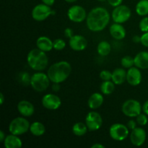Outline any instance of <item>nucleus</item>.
<instances>
[{"label": "nucleus", "mask_w": 148, "mask_h": 148, "mask_svg": "<svg viewBox=\"0 0 148 148\" xmlns=\"http://www.w3.org/2000/svg\"><path fill=\"white\" fill-rule=\"evenodd\" d=\"M110 34L116 40H122L126 36V30L120 23H115L110 27Z\"/></svg>", "instance_id": "obj_17"}, {"label": "nucleus", "mask_w": 148, "mask_h": 148, "mask_svg": "<svg viewBox=\"0 0 148 148\" xmlns=\"http://www.w3.org/2000/svg\"><path fill=\"white\" fill-rule=\"evenodd\" d=\"M130 132L127 126L120 123L114 124L109 129L110 137L116 141H123L128 137Z\"/></svg>", "instance_id": "obj_8"}, {"label": "nucleus", "mask_w": 148, "mask_h": 148, "mask_svg": "<svg viewBox=\"0 0 148 148\" xmlns=\"http://www.w3.org/2000/svg\"><path fill=\"white\" fill-rule=\"evenodd\" d=\"M140 69L137 66H132L128 69L127 72V81L132 86H137L141 83L143 76Z\"/></svg>", "instance_id": "obj_15"}, {"label": "nucleus", "mask_w": 148, "mask_h": 148, "mask_svg": "<svg viewBox=\"0 0 148 148\" xmlns=\"http://www.w3.org/2000/svg\"><path fill=\"white\" fill-rule=\"evenodd\" d=\"M140 43L144 46L148 48V32H145L141 36V42Z\"/></svg>", "instance_id": "obj_34"}, {"label": "nucleus", "mask_w": 148, "mask_h": 148, "mask_svg": "<svg viewBox=\"0 0 148 148\" xmlns=\"http://www.w3.org/2000/svg\"><path fill=\"white\" fill-rule=\"evenodd\" d=\"M139 27L141 31L144 32H148V17H145V16L143 19L141 20V21L140 22V24H139Z\"/></svg>", "instance_id": "obj_31"}, {"label": "nucleus", "mask_w": 148, "mask_h": 148, "mask_svg": "<svg viewBox=\"0 0 148 148\" xmlns=\"http://www.w3.org/2000/svg\"><path fill=\"white\" fill-rule=\"evenodd\" d=\"M73 30H72V29L69 28V27H68V28H66L64 30V35L65 36H66V38H70L71 37H72V36H74L73 35Z\"/></svg>", "instance_id": "obj_37"}, {"label": "nucleus", "mask_w": 148, "mask_h": 148, "mask_svg": "<svg viewBox=\"0 0 148 148\" xmlns=\"http://www.w3.org/2000/svg\"><path fill=\"white\" fill-rule=\"evenodd\" d=\"M69 46L71 49L76 51L85 50L88 46V40L81 35H74L69 38Z\"/></svg>", "instance_id": "obj_14"}, {"label": "nucleus", "mask_w": 148, "mask_h": 148, "mask_svg": "<svg viewBox=\"0 0 148 148\" xmlns=\"http://www.w3.org/2000/svg\"><path fill=\"white\" fill-rule=\"evenodd\" d=\"M146 137H147V134L144 129L141 127H136L134 130H132V132L130 134V140L134 146L140 147L145 143Z\"/></svg>", "instance_id": "obj_13"}, {"label": "nucleus", "mask_w": 148, "mask_h": 148, "mask_svg": "<svg viewBox=\"0 0 148 148\" xmlns=\"http://www.w3.org/2000/svg\"><path fill=\"white\" fill-rule=\"evenodd\" d=\"M103 101L104 98L102 94L99 92H95L92 94L88 99V105L91 109H97L102 106Z\"/></svg>", "instance_id": "obj_21"}, {"label": "nucleus", "mask_w": 148, "mask_h": 148, "mask_svg": "<svg viewBox=\"0 0 148 148\" xmlns=\"http://www.w3.org/2000/svg\"><path fill=\"white\" fill-rule=\"evenodd\" d=\"M100 77L103 81H108L112 79V72L108 70H103L100 73Z\"/></svg>", "instance_id": "obj_32"}, {"label": "nucleus", "mask_w": 148, "mask_h": 148, "mask_svg": "<svg viewBox=\"0 0 148 148\" xmlns=\"http://www.w3.org/2000/svg\"><path fill=\"white\" fill-rule=\"evenodd\" d=\"M55 14V12L51 9V7L45 4H40L35 6L32 10V17L38 22L46 20L50 15Z\"/></svg>", "instance_id": "obj_7"}, {"label": "nucleus", "mask_w": 148, "mask_h": 148, "mask_svg": "<svg viewBox=\"0 0 148 148\" xmlns=\"http://www.w3.org/2000/svg\"><path fill=\"white\" fill-rule=\"evenodd\" d=\"M136 12L140 16L148 14V0H140L136 5Z\"/></svg>", "instance_id": "obj_26"}, {"label": "nucleus", "mask_w": 148, "mask_h": 148, "mask_svg": "<svg viewBox=\"0 0 148 148\" xmlns=\"http://www.w3.org/2000/svg\"><path fill=\"white\" fill-rule=\"evenodd\" d=\"M108 2V4H110L112 7H118V6L121 5V3H122L123 0H107Z\"/></svg>", "instance_id": "obj_36"}, {"label": "nucleus", "mask_w": 148, "mask_h": 148, "mask_svg": "<svg viewBox=\"0 0 148 148\" xmlns=\"http://www.w3.org/2000/svg\"><path fill=\"white\" fill-rule=\"evenodd\" d=\"M121 66L126 69H130L134 65V59L131 56H125L121 60Z\"/></svg>", "instance_id": "obj_28"}, {"label": "nucleus", "mask_w": 148, "mask_h": 148, "mask_svg": "<svg viewBox=\"0 0 148 148\" xmlns=\"http://www.w3.org/2000/svg\"><path fill=\"white\" fill-rule=\"evenodd\" d=\"M88 28L92 32L102 31L110 21V14L104 7H97L90 10L86 18Z\"/></svg>", "instance_id": "obj_1"}, {"label": "nucleus", "mask_w": 148, "mask_h": 148, "mask_svg": "<svg viewBox=\"0 0 148 148\" xmlns=\"http://www.w3.org/2000/svg\"><path fill=\"white\" fill-rule=\"evenodd\" d=\"M36 46L40 50L44 52H49L53 49V41L49 37L40 36L36 40Z\"/></svg>", "instance_id": "obj_18"}, {"label": "nucleus", "mask_w": 148, "mask_h": 148, "mask_svg": "<svg viewBox=\"0 0 148 148\" xmlns=\"http://www.w3.org/2000/svg\"><path fill=\"white\" fill-rule=\"evenodd\" d=\"M29 66L36 71H43L47 67L49 59L46 52L39 49H32L27 56Z\"/></svg>", "instance_id": "obj_3"}, {"label": "nucleus", "mask_w": 148, "mask_h": 148, "mask_svg": "<svg viewBox=\"0 0 148 148\" xmlns=\"http://www.w3.org/2000/svg\"><path fill=\"white\" fill-rule=\"evenodd\" d=\"M123 114L128 117H137L141 114L143 111V106L137 100L130 99L126 101L121 107Z\"/></svg>", "instance_id": "obj_6"}, {"label": "nucleus", "mask_w": 148, "mask_h": 148, "mask_svg": "<svg viewBox=\"0 0 148 148\" xmlns=\"http://www.w3.org/2000/svg\"><path fill=\"white\" fill-rule=\"evenodd\" d=\"M91 147L92 148H105V146L103 145H101V144L95 143V144L92 145L91 146Z\"/></svg>", "instance_id": "obj_43"}, {"label": "nucleus", "mask_w": 148, "mask_h": 148, "mask_svg": "<svg viewBox=\"0 0 148 148\" xmlns=\"http://www.w3.org/2000/svg\"><path fill=\"white\" fill-rule=\"evenodd\" d=\"M6 137H5V134H4V132L2 131V130H1L0 131V142L1 143H3V142L4 141V140H5Z\"/></svg>", "instance_id": "obj_42"}, {"label": "nucleus", "mask_w": 148, "mask_h": 148, "mask_svg": "<svg viewBox=\"0 0 148 148\" xmlns=\"http://www.w3.org/2000/svg\"><path fill=\"white\" fill-rule=\"evenodd\" d=\"M41 1L43 4L50 6V7L53 5L55 2V0H41Z\"/></svg>", "instance_id": "obj_39"}, {"label": "nucleus", "mask_w": 148, "mask_h": 148, "mask_svg": "<svg viewBox=\"0 0 148 148\" xmlns=\"http://www.w3.org/2000/svg\"><path fill=\"white\" fill-rule=\"evenodd\" d=\"M20 81H21L22 83L25 85H27L29 84H30V79L31 77H30V75L27 74V72H23V73L20 75Z\"/></svg>", "instance_id": "obj_33"}, {"label": "nucleus", "mask_w": 148, "mask_h": 148, "mask_svg": "<svg viewBox=\"0 0 148 148\" xmlns=\"http://www.w3.org/2000/svg\"><path fill=\"white\" fill-rule=\"evenodd\" d=\"M72 66L69 62L61 61L52 64L49 68L47 75L53 83H62L70 75Z\"/></svg>", "instance_id": "obj_2"}, {"label": "nucleus", "mask_w": 148, "mask_h": 148, "mask_svg": "<svg viewBox=\"0 0 148 148\" xmlns=\"http://www.w3.org/2000/svg\"><path fill=\"white\" fill-rule=\"evenodd\" d=\"M66 46V43L62 38H57L53 41V49L56 51H62Z\"/></svg>", "instance_id": "obj_29"}, {"label": "nucleus", "mask_w": 148, "mask_h": 148, "mask_svg": "<svg viewBox=\"0 0 148 148\" xmlns=\"http://www.w3.org/2000/svg\"><path fill=\"white\" fill-rule=\"evenodd\" d=\"M132 41L135 43H138L141 42V37L139 36H134L132 38Z\"/></svg>", "instance_id": "obj_41"}, {"label": "nucleus", "mask_w": 148, "mask_h": 148, "mask_svg": "<svg viewBox=\"0 0 148 148\" xmlns=\"http://www.w3.org/2000/svg\"><path fill=\"white\" fill-rule=\"evenodd\" d=\"M65 1L68 3H73V2H75V1H77V0H65Z\"/></svg>", "instance_id": "obj_45"}, {"label": "nucleus", "mask_w": 148, "mask_h": 148, "mask_svg": "<svg viewBox=\"0 0 148 148\" xmlns=\"http://www.w3.org/2000/svg\"><path fill=\"white\" fill-rule=\"evenodd\" d=\"M98 1H106V0H98Z\"/></svg>", "instance_id": "obj_46"}, {"label": "nucleus", "mask_w": 148, "mask_h": 148, "mask_svg": "<svg viewBox=\"0 0 148 148\" xmlns=\"http://www.w3.org/2000/svg\"><path fill=\"white\" fill-rule=\"evenodd\" d=\"M17 111L23 116L29 117L34 114L35 107L30 101L23 100L17 104Z\"/></svg>", "instance_id": "obj_16"}, {"label": "nucleus", "mask_w": 148, "mask_h": 148, "mask_svg": "<svg viewBox=\"0 0 148 148\" xmlns=\"http://www.w3.org/2000/svg\"><path fill=\"white\" fill-rule=\"evenodd\" d=\"M4 95H3V93H0V104L1 105H2L3 103H4Z\"/></svg>", "instance_id": "obj_44"}, {"label": "nucleus", "mask_w": 148, "mask_h": 148, "mask_svg": "<svg viewBox=\"0 0 148 148\" xmlns=\"http://www.w3.org/2000/svg\"><path fill=\"white\" fill-rule=\"evenodd\" d=\"M68 18L74 23H82L87 18V12L85 9L79 5H74L68 10Z\"/></svg>", "instance_id": "obj_11"}, {"label": "nucleus", "mask_w": 148, "mask_h": 148, "mask_svg": "<svg viewBox=\"0 0 148 148\" xmlns=\"http://www.w3.org/2000/svg\"><path fill=\"white\" fill-rule=\"evenodd\" d=\"M30 124L28 120L23 117H17L10 121L9 131L14 135H22L30 130Z\"/></svg>", "instance_id": "obj_4"}, {"label": "nucleus", "mask_w": 148, "mask_h": 148, "mask_svg": "<svg viewBox=\"0 0 148 148\" xmlns=\"http://www.w3.org/2000/svg\"><path fill=\"white\" fill-rule=\"evenodd\" d=\"M50 82L48 75L43 72H37L31 76L30 85L37 92H43L49 88Z\"/></svg>", "instance_id": "obj_5"}, {"label": "nucleus", "mask_w": 148, "mask_h": 148, "mask_svg": "<svg viewBox=\"0 0 148 148\" xmlns=\"http://www.w3.org/2000/svg\"><path fill=\"white\" fill-rule=\"evenodd\" d=\"M111 80L115 85H121L127 80V72L122 68H116L112 72Z\"/></svg>", "instance_id": "obj_22"}, {"label": "nucleus", "mask_w": 148, "mask_h": 148, "mask_svg": "<svg viewBox=\"0 0 148 148\" xmlns=\"http://www.w3.org/2000/svg\"><path fill=\"white\" fill-rule=\"evenodd\" d=\"M136 121L137 123L140 126H145L148 122V118L147 115L144 114H140L136 117Z\"/></svg>", "instance_id": "obj_30"}, {"label": "nucleus", "mask_w": 148, "mask_h": 148, "mask_svg": "<svg viewBox=\"0 0 148 148\" xmlns=\"http://www.w3.org/2000/svg\"><path fill=\"white\" fill-rule=\"evenodd\" d=\"M132 12L130 7L126 5H121L116 7L112 12V19L114 23H122L128 21L131 17Z\"/></svg>", "instance_id": "obj_9"}, {"label": "nucleus", "mask_w": 148, "mask_h": 148, "mask_svg": "<svg viewBox=\"0 0 148 148\" xmlns=\"http://www.w3.org/2000/svg\"><path fill=\"white\" fill-rule=\"evenodd\" d=\"M3 143L6 148H20L23 145V142L20 137L12 134L7 135Z\"/></svg>", "instance_id": "obj_20"}, {"label": "nucleus", "mask_w": 148, "mask_h": 148, "mask_svg": "<svg viewBox=\"0 0 148 148\" xmlns=\"http://www.w3.org/2000/svg\"><path fill=\"white\" fill-rule=\"evenodd\" d=\"M30 132L33 135L36 137H40L46 132V127L42 123L39 121H35L30 124Z\"/></svg>", "instance_id": "obj_23"}, {"label": "nucleus", "mask_w": 148, "mask_h": 148, "mask_svg": "<svg viewBox=\"0 0 148 148\" xmlns=\"http://www.w3.org/2000/svg\"><path fill=\"white\" fill-rule=\"evenodd\" d=\"M52 90L55 92H58L60 90V85L59 83H53L52 85Z\"/></svg>", "instance_id": "obj_40"}, {"label": "nucleus", "mask_w": 148, "mask_h": 148, "mask_svg": "<svg viewBox=\"0 0 148 148\" xmlns=\"http://www.w3.org/2000/svg\"><path fill=\"white\" fill-rule=\"evenodd\" d=\"M88 130V128L86 124H84L82 122L76 123L72 127V132L75 135L78 136V137H82V136L85 135Z\"/></svg>", "instance_id": "obj_24"}, {"label": "nucleus", "mask_w": 148, "mask_h": 148, "mask_svg": "<svg viewBox=\"0 0 148 148\" xmlns=\"http://www.w3.org/2000/svg\"><path fill=\"white\" fill-rule=\"evenodd\" d=\"M111 45L107 41H101L98 43L97 46V51L98 54L102 56H106L111 53Z\"/></svg>", "instance_id": "obj_25"}, {"label": "nucleus", "mask_w": 148, "mask_h": 148, "mask_svg": "<svg viewBox=\"0 0 148 148\" xmlns=\"http://www.w3.org/2000/svg\"><path fill=\"white\" fill-rule=\"evenodd\" d=\"M134 66L141 69H148V52L141 51L134 58Z\"/></svg>", "instance_id": "obj_19"}, {"label": "nucleus", "mask_w": 148, "mask_h": 148, "mask_svg": "<svg viewBox=\"0 0 148 148\" xmlns=\"http://www.w3.org/2000/svg\"><path fill=\"white\" fill-rule=\"evenodd\" d=\"M143 113H145V114H147L148 116V100L147 101L145 102V103L143 106Z\"/></svg>", "instance_id": "obj_38"}, {"label": "nucleus", "mask_w": 148, "mask_h": 148, "mask_svg": "<svg viewBox=\"0 0 148 148\" xmlns=\"http://www.w3.org/2000/svg\"><path fill=\"white\" fill-rule=\"evenodd\" d=\"M85 124L88 127V130L95 132L99 130L103 124V119L101 114L95 111H90L86 116Z\"/></svg>", "instance_id": "obj_10"}, {"label": "nucleus", "mask_w": 148, "mask_h": 148, "mask_svg": "<svg viewBox=\"0 0 148 148\" xmlns=\"http://www.w3.org/2000/svg\"><path fill=\"white\" fill-rule=\"evenodd\" d=\"M137 121H134V120L132 119V120H130V121L127 122V126L129 128V130H133L137 127Z\"/></svg>", "instance_id": "obj_35"}, {"label": "nucleus", "mask_w": 148, "mask_h": 148, "mask_svg": "<svg viewBox=\"0 0 148 148\" xmlns=\"http://www.w3.org/2000/svg\"><path fill=\"white\" fill-rule=\"evenodd\" d=\"M42 105L46 109L54 111L59 108L62 105V101L57 95L48 93L42 98Z\"/></svg>", "instance_id": "obj_12"}, {"label": "nucleus", "mask_w": 148, "mask_h": 148, "mask_svg": "<svg viewBox=\"0 0 148 148\" xmlns=\"http://www.w3.org/2000/svg\"><path fill=\"white\" fill-rule=\"evenodd\" d=\"M115 90V83L113 81H103L101 85V90L104 95H110Z\"/></svg>", "instance_id": "obj_27"}]
</instances>
